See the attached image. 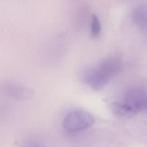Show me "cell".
Returning <instances> with one entry per match:
<instances>
[{
    "label": "cell",
    "instance_id": "obj_1",
    "mask_svg": "<svg viewBox=\"0 0 147 147\" xmlns=\"http://www.w3.org/2000/svg\"><path fill=\"white\" fill-rule=\"evenodd\" d=\"M94 122V117L90 113L83 111H74L67 115L63 125L68 131L76 132L89 128Z\"/></svg>",
    "mask_w": 147,
    "mask_h": 147
},
{
    "label": "cell",
    "instance_id": "obj_2",
    "mask_svg": "<svg viewBox=\"0 0 147 147\" xmlns=\"http://www.w3.org/2000/svg\"><path fill=\"white\" fill-rule=\"evenodd\" d=\"M112 108L115 113L126 117L132 116L136 111L133 107L127 104H116Z\"/></svg>",
    "mask_w": 147,
    "mask_h": 147
},
{
    "label": "cell",
    "instance_id": "obj_3",
    "mask_svg": "<svg viewBox=\"0 0 147 147\" xmlns=\"http://www.w3.org/2000/svg\"><path fill=\"white\" fill-rule=\"evenodd\" d=\"M136 22L139 25H144L147 24V8L141 7L136 10L135 13Z\"/></svg>",
    "mask_w": 147,
    "mask_h": 147
},
{
    "label": "cell",
    "instance_id": "obj_4",
    "mask_svg": "<svg viewBox=\"0 0 147 147\" xmlns=\"http://www.w3.org/2000/svg\"><path fill=\"white\" fill-rule=\"evenodd\" d=\"M100 31V25L98 17L93 14L92 16V32L94 35H98Z\"/></svg>",
    "mask_w": 147,
    "mask_h": 147
}]
</instances>
